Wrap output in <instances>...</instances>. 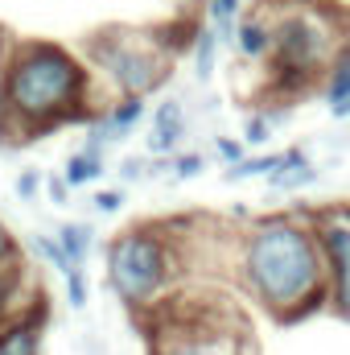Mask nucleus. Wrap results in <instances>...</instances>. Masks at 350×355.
<instances>
[{"instance_id":"obj_27","label":"nucleus","mask_w":350,"mask_h":355,"mask_svg":"<svg viewBox=\"0 0 350 355\" xmlns=\"http://www.w3.org/2000/svg\"><path fill=\"white\" fill-rule=\"evenodd\" d=\"M21 257V248H17V240H12V232L0 223V265H8V261H17Z\"/></svg>"},{"instance_id":"obj_8","label":"nucleus","mask_w":350,"mask_h":355,"mask_svg":"<svg viewBox=\"0 0 350 355\" xmlns=\"http://www.w3.org/2000/svg\"><path fill=\"white\" fill-rule=\"evenodd\" d=\"M37 302H42V281H33V268L25 257L0 265V327Z\"/></svg>"},{"instance_id":"obj_12","label":"nucleus","mask_w":350,"mask_h":355,"mask_svg":"<svg viewBox=\"0 0 350 355\" xmlns=\"http://www.w3.org/2000/svg\"><path fill=\"white\" fill-rule=\"evenodd\" d=\"M322 91H326L330 112H338L342 103H350V42L338 46V54H334V62H330V71L322 79Z\"/></svg>"},{"instance_id":"obj_26","label":"nucleus","mask_w":350,"mask_h":355,"mask_svg":"<svg viewBox=\"0 0 350 355\" xmlns=\"http://www.w3.org/2000/svg\"><path fill=\"white\" fill-rule=\"evenodd\" d=\"M214 149H219V153H223V157H227L231 166H239V162H243V141H231V137H219V141H214Z\"/></svg>"},{"instance_id":"obj_29","label":"nucleus","mask_w":350,"mask_h":355,"mask_svg":"<svg viewBox=\"0 0 350 355\" xmlns=\"http://www.w3.org/2000/svg\"><path fill=\"white\" fill-rule=\"evenodd\" d=\"M284 4H301V8H313L317 0H284Z\"/></svg>"},{"instance_id":"obj_19","label":"nucleus","mask_w":350,"mask_h":355,"mask_svg":"<svg viewBox=\"0 0 350 355\" xmlns=\"http://www.w3.org/2000/svg\"><path fill=\"white\" fill-rule=\"evenodd\" d=\"M33 252H37L46 265H54L58 272H62V277L71 272V261H66V252L58 248V240H54V236H37V240H33Z\"/></svg>"},{"instance_id":"obj_14","label":"nucleus","mask_w":350,"mask_h":355,"mask_svg":"<svg viewBox=\"0 0 350 355\" xmlns=\"http://www.w3.org/2000/svg\"><path fill=\"white\" fill-rule=\"evenodd\" d=\"M103 153L99 149H79V153H71L66 157V166H62V182L66 186H91V182H99L103 178Z\"/></svg>"},{"instance_id":"obj_7","label":"nucleus","mask_w":350,"mask_h":355,"mask_svg":"<svg viewBox=\"0 0 350 355\" xmlns=\"http://www.w3.org/2000/svg\"><path fill=\"white\" fill-rule=\"evenodd\" d=\"M305 227L326 261V272L338 265L350 252V202H334V207H317L305 215Z\"/></svg>"},{"instance_id":"obj_18","label":"nucleus","mask_w":350,"mask_h":355,"mask_svg":"<svg viewBox=\"0 0 350 355\" xmlns=\"http://www.w3.org/2000/svg\"><path fill=\"white\" fill-rule=\"evenodd\" d=\"M214 54H219V37L202 25L198 37H194V75H198V83H206L214 75Z\"/></svg>"},{"instance_id":"obj_2","label":"nucleus","mask_w":350,"mask_h":355,"mask_svg":"<svg viewBox=\"0 0 350 355\" xmlns=\"http://www.w3.org/2000/svg\"><path fill=\"white\" fill-rule=\"evenodd\" d=\"M235 272L243 289L256 297L280 327H293L330 302V272L305 227L293 215H268L239 232Z\"/></svg>"},{"instance_id":"obj_11","label":"nucleus","mask_w":350,"mask_h":355,"mask_svg":"<svg viewBox=\"0 0 350 355\" xmlns=\"http://www.w3.org/2000/svg\"><path fill=\"white\" fill-rule=\"evenodd\" d=\"M231 46H235L243 58H268V46H272V25L264 21L260 12L239 17V21H235V37H231Z\"/></svg>"},{"instance_id":"obj_6","label":"nucleus","mask_w":350,"mask_h":355,"mask_svg":"<svg viewBox=\"0 0 350 355\" xmlns=\"http://www.w3.org/2000/svg\"><path fill=\"white\" fill-rule=\"evenodd\" d=\"M83 62L91 75H103L120 95L145 99L149 91L165 87L174 75V58L161 54L149 29H128V25H107L95 29L83 42Z\"/></svg>"},{"instance_id":"obj_20","label":"nucleus","mask_w":350,"mask_h":355,"mask_svg":"<svg viewBox=\"0 0 350 355\" xmlns=\"http://www.w3.org/2000/svg\"><path fill=\"white\" fill-rule=\"evenodd\" d=\"M66 302H71V310H83L87 306V277H83V268H71L66 272Z\"/></svg>"},{"instance_id":"obj_23","label":"nucleus","mask_w":350,"mask_h":355,"mask_svg":"<svg viewBox=\"0 0 350 355\" xmlns=\"http://www.w3.org/2000/svg\"><path fill=\"white\" fill-rule=\"evenodd\" d=\"M120 207H124V190H99V194H95V211L116 215Z\"/></svg>"},{"instance_id":"obj_9","label":"nucleus","mask_w":350,"mask_h":355,"mask_svg":"<svg viewBox=\"0 0 350 355\" xmlns=\"http://www.w3.org/2000/svg\"><path fill=\"white\" fill-rule=\"evenodd\" d=\"M46 339V297L0 327V355H42Z\"/></svg>"},{"instance_id":"obj_25","label":"nucleus","mask_w":350,"mask_h":355,"mask_svg":"<svg viewBox=\"0 0 350 355\" xmlns=\"http://www.w3.org/2000/svg\"><path fill=\"white\" fill-rule=\"evenodd\" d=\"M46 194H50V202H54V207H66V202H71V186L62 182V174L46 178Z\"/></svg>"},{"instance_id":"obj_5","label":"nucleus","mask_w":350,"mask_h":355,"mask_svg":"<svg viewBox=\"0 0 350 355\" xmlns=\"http://www.w3.org/2000/svg\"><path fill=\"white\" fill-rule=\"evenodd\" d=\"M338 54V33L317 8H297L272 25L268 46V99H280L284 107L305 99L322 87L330 62Z\"/></svg>"},{"instance_id":"obj_1","label":"nucleus","mask_w":350,"mask_h":355,"mask_svg":"<svg viewBox=\"0 0 350 355\" xmlns=\"http://www.w3.org/2000/svg\"><path fill=\"white\" fill-rule=\"evenodd\" d=\"M4 107L8 137L33 141L62 124H91L103 107L95 103V75L62 42L21 37L4 50Z\"/></svg>"},{"instance_id":"obj_17","label":"nucleus","mask_w":350,"mask_h":355,"mask_svg":"<svg viewBox=\"0 0 350 355\" xmlns=\"http://www.w3.org/2000/svg\"><path fill=\"white\" fill-rule=\"evenodd\" d=\"M342 322H350V252L330 268V302H326Z\"/></svg>"},{"instance_id":"obj_16","label":"nucleus","mask_w":350,"mask_h":355,"mask_svg":"<svg viewBox=\"0 0 350 355\" xmlns=\"http://www.w3.org/2000/svg\"><path fill=\"white\" fill-rule=\"evenodd\" d=\"M272 186H305V182H313V170H309V157L301 153V149H288V153H280V166H276V174L268 178Z\"/></svg>"},{"instance_id":"obj_10","label":"nucleus","mask_w":350,"mask_h":355,"mask_svg":"<svg viewBox=\"0 0 350 355\" xmlns=\"http://www.w3.org/2000/svg\"><path fill=\"white\" fill-rule=\"evenodd\" d=\"M185 137V107L177 99H165L153 112V128H149V149L153 153H174Z\"/></svg>"},{"instance_id":"obj_21","label":"nucleus","mask_w":350,"mask_h":355,"mask_svg":"<svg viewBox=\"0 0 350 355\" xmlns=\"http://www.w3.org/2000/svg\"><path fill=\"white\" fill-rule=\"evenodd\" d=\"M202 170H206L202 153H181V157H174V162H169V174H174V178H198Z\"/></svg>"},{"instance_id":"obj_4","label":"nucleus","mask_w":350,"mask_h":355,"mask_svg":"<svg viewBox=\"0 0 350 355\" xmlns=\"http://www.w3.org/2000/svg\"><path fill=\"white\" fill-rule=\"evenodd\" d=\"M181 272V248L165 223L128 227L107 244V285L124 306L140 314H153L165 297H174Z\"/></svg>"},{"instance_id":"obj_13","label":"nucleus","mask_w":350,"mask_h":355,"mask_svg":"<svg viewBox=\"0 0 350 355\" xmlns=\"http://www.w3.org/2000/svg\"><path fill=\"white\" fill-rule=\"evenodd\" d=\"M54 240H58V248L66 252L71 268H83V265H87L91 244H95V227H91V223H62Z\"/></svg>"},{"instance_id":"obj_3","label":"nucleus","mask_w":350,"mask_h":355,"mask_svg":"<svg viewBox=\"0 0 350 355\" xmlns=\"http://www.w3.org/2000/svg\"><path fill=\"white\" fill-rule=\"evenodd\" d=\"M149 318H153L149 327L153 355H260L239 306H231L219 293L177 289Z\"/></svg>"},{"instance_id":"obj_22","label":"nucleus","mask_w":350,"mask_h":355,"mask_svg":"<svg viewBox=\"0 0 350 355\" xmlns=\"http://www.w3.org/2000/svg\"><path fill=\"white\" fill-rule=\"evenodd\" d=\"M42 182H46V178L37 174V170H21V178H17V198L33 202V198H37V190H42Z\"/></svg>"},{"instance_id":"obj_28","label":"nucleus","mask_w":350,"mask_h":355,"mask_svg":"<svg viewBox=\"0 0 350 355\" xmlns=\"http://www.w3.org/2000/svg\"><path fill=\"white\" fill-rule=\"evenodd\" d=\"M145 174H149V166H145L140 157H128V162L120 166V178H124V182H136V178H145Z\"/></svg>"},{"instance_id":"obj_24","label":"nucleus","mask_w":350,"mask_h":355,"mask_svg":"<svg viewBox=\"0 0 350 355\" xmlns=\"http://www.w3.org/2000/svg\"><path fill=\"white\" fill-rule=\"evenodd\" d=\"M4 50H8V37H0V71H4ZM12 141L8 137V107H4V79H0V145Z\"/></svg>"},{"instance_id":"obj_15","label":"nucleus","mask_w":350,"mask_h":355,"mask_svg":"<svg viewBox=\"0 0 350 355\" xmlns=\"http://www.w3.org/2000/svg\"><path fill=\"white\" fill-rule=\"evenodd\" d=\"M206 4V17H210V33L219 37V46L223 42H231L235 37V21L243 17V0H202Z\"/></svg>"}]
</instances>
